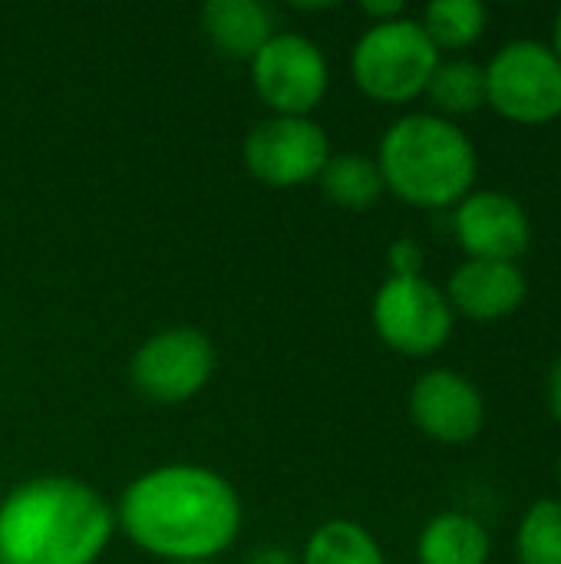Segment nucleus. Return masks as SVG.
Wrapping results in <instances>:
<instances>
[{"label": "nucleus", "instance_id": "39448f33", "mask_svg": "<svg viewBox=\"0 0 561 564\" xmlns=\"http://www.w3.org/2000/svg\"><path fill=\"white\" fill-rule=\"evenodd\" d=\"M486 69V106L516 126L561 119V59L542 40L503 43Z\"/></svg>", "mask_w": 561, "mask_h": 564}, {"label": "nucleus", "instance_id": "6e6552de", "mask_svg": "<svg viewBox=\"0 0 561 564\" xmlns=\"http://www.w3.org/2000/svg\"><path fill=\"white\" fill-rule=\"evenodd\" d=\"M251 83L271 116H311L331 89V63L304 33H274L251 56Z\"/></svg>", "mask_w": 561, "mask_h": 564}, {"label": "nucleus", "instance_id": "1a4fd4ad", "mask_svg": "<svg viewBox=\"0 0 561 564\" xmlns=\"http://www.w3.org/2000/svg\"><path fill=\"white\" fill-rule=\"evenodd\" d=\"M331 155V139L311 116H268L255 122L241 142L245 169L268 188L317 182Z\"/></svg>", "mask_w": 561, "mask_h": 564}, {"label": "nucleus", "instance_id": "6ab92c4d", "mask_svg": "<svg viewBox=\"0 0 561 564\" xmlns=\"http://www.w3.org/2000/svg\"><path fill=\"white\" fill-rule=\"evenodd\" d=\"M516 562L561 564V499H536L516 532Z\"/></svg>", "mask_w": 561, "mask_h": 564}, {"label": "nucleus", "instance_id": "a878e982", "mask_svg": "<svg viewBox=\"0 0 561 564\" xmlns=\"http://www.w3.org/2000/svg\"><path fill=\"white\" fill-rule=\"evenodd\" d=\"M169 564H215V562H169Z\"/></svg>", "mask_w": 561, "mask_h": 564}, {"label": "nucleus", "instance_id": "0eeeda50", "mask_svg": "<svg viewBox=\"0 0 561 564\" xmlns=\"http://www.w3.org/2000/svg\"><path fill=\"white\" fill-rule=\"evenodd\" d=\"M215 377V347L195 327H165L139 344L129 360L136 393L159 406H179L198 397Z\"/></svg>", "mask_w": 561, "mask_h": 564}, {"label": "nucleus", "instance_id": "f3484780", "mask_svg": "<svg viewBox=\"0 0 561 564\" xmlns=\"http://www.w3.org/2000/svg\"><path fill=\"white\" fill-rule=\"evenodd\" d=\"M298 564H390L380 542L354 519H331L311 532Z\"/></svg>", "mask_w": 561, "mask_h": 564}, {"label": "nucleus", "instance_id": "9d476101", "mask_svg": "<svg viewBox=\"0 0 561 564\" xmlns=\"http://www.w3.org/2000/svg\"><path fill=\"white\" fill-rule=\"evenodd\" d=\"M453 238L473 261L519 264L532 245V221L526 205L509 192L473 188L453 208Z\"/></svg>", "mask_w": 561, "mask_h": 564}, {"label": "nucleus", "instance_id": "5701e85b", "mask_svg": "<svg viewBox=\"0 0 561 564\" xmlns=\"http://www.w3.org/2000/svg\"><path fill=\"white\" fill-rule=\"evenodd\" d=\"M245 564H298V558L288 549H281V545H261V549H255L248 555Z\"/></svg>", "mask_w": 561, "mask_h": 564}, {"label": "nucleus", "instance_id": "412c9836", "mask_svg": "<svg viewBox=\"0 0 561 564\" xmlns=\"http://www.w3.org/2000/svg\"><path fill=\"white\" fill-rule=\"evenodd\" d=\"M360 13L370 23H390V20L407 17V7H403V0H364L360 3Z\"/></svg>", "mask_w": 561, "mask_h": 564}, {"label": "nucleus", "instance_id": "dca6fc26", "mask_svg": "<svg viewBox=\"0 0 561 564\" xmlns=\"http://www.w3.org/2000/svg\"><path fill=\"white\" fill-rule=\"evenodd\" d=\"M423 96L433 102V112L450 122L460 116H476L486 106V69L466 56L440 59Z\"/></svg>", "mask_w": 561, "mask_h": 564}, {"label": "nucleus", "instance_id": "a211bd4d", "mask_svg": "<svg viewBox=\"0 0 561 564\" xmlns=\"http://www.w3.org/2000/svg\"><path fill=\"white\" fill-rule=\"evenodd\" d=\"M420 26L440 53H463L483 40L489 10L479 0H433L427 3Z\"/></svg>", "mask_w": 561, "mask_h": 564}, {"label": "nucleus", "instance_id": "b1692460", "mask_svg": "<svg viewBox=\"0 0 561 564\" xmlns=\"http://www.w3.org/2000/svg\"><path fill=\"white\" fill-rule=\"evenodd\" d=\"M549 46H552V53L561 59V7L559 13H555V23H552V43Z\"/></svg>", "mask_w": 561, "mask_h": 564}, {"label": "nucleus", "instance_id": "f03ea898", "mask_svg": "<svg viewBox=\"0 0 561 564\" xmlns=\"http://www.w3.org/2000/svg\"><path fill=\"white\" fill-rule=\"evenodd\" d=\"M116 532L109 502L73 476H36L0 502V564H96Z\"/></svg>", "mask_w": 561, "mask_h": 564}, {"label": "nucleus", "instance_id": "9b49d317", "mask_svg": "<svg viewBox=\"0 0 561 564\" xmlns=\"http://www.w3.org/2000/svg\"><path fill=\"white\" fill-rule=\"evenodd\" d=\"M413 426L443 446H466L486 426V400L473 380L456 370H427L410 387Z\"/></svg>", "mask_w": 561, "mask_h": 564}, {"label": "nucleus", "instance_id": "aec40b11", "mask_svg": "<svg viewBox=\"0 0 561 564\" xmlns=\"http://www.w3.org/2000/svg\"><path fill=\"white\" fill-rule=\"evenodd\" d=\"M423 248L413 238H397L387 248V264H390V278H420L423 274Z\"/></svg>", "mask_w": 561, "mask_h": 564}, {"label": "nucleus", "instance_id": "2eb2a0df", "mask_svg": "<svg viewBox=\"0 0 561 564\" xmlns=\"http://www.w3.org/2000/svg\"><path fill=\"white\" fill-rule=\"evenodd\" d=\"M321 192L344 212H367L384 198V175L377 159L364 152H337L327 159L324 172L317 175Z\"/></svg>", "mask_w": 561, "mask_h": 564}, {"label": "nucleus", "instance_id": "423d86ee", "mask_svg": "<svg viewBox=\"0 0 561 564\" xmlns=\"http://www.w3.org/2000/svg\"><path fill=\"white\" fill-rule=\"evenodd\" d=\"M370 321L377 337L403 357L423 360L440 354L456 327V314L430 278H387L374 294Z\"/></svg>", "mask_w": 561, "mask_h": 564}, {"label": "nucleus", "instance_id": "f257e3e1", "mask_svg": "<svg viewBox=\"0 0 561 564\" xmlns=\"http://www.w3.org/2000/svg\"><path fill=\"white\" fill-rule=\"evenodd\" d=\"M116 529L145 555L169 562H215L245 522L238 489L208 466L172 463L142 473L116 506Z\"/></svg>", "mask_w": 561, "mask_h": 564}, {"label": "nucleus", "instance_id": "4468645a", "mask_svg": "<svg viewBox=\"0 0 561 564\" xmlns=\"http://www.w3.org/2000/svg\"><path fill=\"white\" fill-rule=\"evenodd\" d=\"M493 539L486 525L466 512L433 516L417 539L420 564H489Z\"/></svg>", "mask_w": 561, "mask_h": 564}, {"label": "nucleus", "instance_id": "ddd939ff", "mask_svg": "<svg viewBox=\"0 0 561 564\" xmlns=\"http://www.w3.org/2000/svg\"><path fill=\"white\" fill-rule=\"evenodd\" d=\"M205 36L231 59H248L274 36V20L258 0H208L202 7Z\"/></svg>", "mask_w": 561, "mask_h": 564}, {"label": "nucleus", "instance_id": "393cba45", "mask_svg": "<svg viewBox=\"0 0 561 564\" xmlns=\"http://www.w3.org/2000/svg\"><path fill=\"white\" fill-rule=\"evenodd\" d=\"M555 476H559V486H561V453H559V466H555Z\"/></svg>", "mask_w": 561, "mask_h": 564}, {"label": "nucleus", "instance_id": "4be33fe9", "mask_svg": "<svg viewBox=\"0 0 561 564\" xmlns=\"http://www.w3.org/2000/svg\"><path fill=\"white\" fill-rule=\"evenodd\" d=\"M546 403H549L552 420L561 426V354L555 357V364L549 370V380H546Z\"/></svg>", "mask_w": 561, "mask_h": 564}, {"label": "nucleus", "instance_id": "7ed1b4c3", "mask_svg": "<svg viewBox=\"0 0 561 564\" xmlns=\"http://www.w3.org/2000/svg\"><path fill=\"white\" fill-rule=\"evenodd\" d=\"M377 169L384 188L403 205L456 208L476 185L479 155L473 139L436 112H407L380 139Z\"/></svg>", "mask_w": 561, "mask_h": 564}, {"label": "nucleus", "instance_id": "f8f14e48", "mask_svg": "<svg viewBox=\"0 0 561 564\" xmlns=\"http://www.w3.org/2000/svg\"><path fill=\"white\" fill-rule=\"evenodd\" d=\"M443 294L456 317H466L473 324H496L513 317L526 304L529 281L519 264L466 258L450 274Z\"/></svg>", "mask_w": 561, "mask_h": 564}, {"label": "nucleus", "instance_id": "20e7f679", "mask_svg": "<svg viewBox=\"0 0 561 564\" xmlns=\"http://www.w3.org/2000/svg\"><path fill=\"white\" fill-rule=\"evenodd\" d=\"M440 50L423 33L420 20L400 17L370 23L350 50V76L357 89L384 106H407L420 99L440 66Z\"/></svg>", "mask_w": 561, "mask_h": 564}]
</instances>
